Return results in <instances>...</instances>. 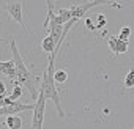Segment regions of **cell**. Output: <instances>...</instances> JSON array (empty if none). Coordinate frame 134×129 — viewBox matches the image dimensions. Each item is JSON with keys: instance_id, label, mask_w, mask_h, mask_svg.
<instances>
[{"instance_id": "obj_13", "label": "cell", "mask_w": 134, "mask_h": 129, "mask_svg": "<svg viewBox=\"0 0 134 129\" xmlns=\"http://www.w3.org/2000/svg\"><path fill=\"white\" fill-rule=\"evenodd\" d=\"M129 36H131V27H128V25L121 27V30L118 33V38L121 41H129Z\"/></svg>"}, {"instance_id": "obj_9", "label": "cell", "mask_w": 134, "mask_h": 129, "mask_svg": "<svg viewBox=\"0 0 134 129\" xmlns=\"http://www.w3.org/2000/svg\"><path fill=\"white\" fill-rule=\"evenodd\" d=\"M41 49H43L46 54H49V55H52V54L57 55V44L54 43V39H52L49 35L41 41Z\"/></svg>"}, {"instance_id": "obj_17", "label": "cell", "mask_w": 134, "mask_h": 129, "mask_svg": "<svg viewBox=\"0 0 134 129\" xmlns=\"http://www.w3.org/2000/svg\"><path fill=\"white\" fill-rule=\"evenodd\" d=\"M0 43H8L7 39H3V38H0Z\"/></svg>"}, {"instance_id": "obj_1", "label": "cell", "mask_w": 134, "mask_h": 129, "mask_svg": "<svg viewBox=\"0 0 134 129\" xmlns=\"http://www.w3.org/2000/svg\"><path fill=\"white\" fill-rule=\"evenodd\" d=\"M10 49H11V54H13V60L16 63V80H14V84H19V85L25 87L29 90V93H30V98L33 101H36L38 95H40L38 84H41L43 77H36L35 74L30 73V69L27 68V64L22 60V55L18 50V46H16L14 39L10 41Z\"/></svg>"}, {"instance_id": "obj_8", "label": "cell", "mask_w": 134, "mask_h": 129, "mask_svg": "<svg viewBox=\"0 0 134 129\" xmlns=\"http://www.w3.org/2000/svg\"><path fill=\"white\" fill-rule=\"evenodd\" d=\"M5 124H7L8 129H22L24 121H22V118L16 113V115H10V116H7V118H5Z\"/></svg>"}, {"instance_id": "obj_16", "label": "cell", "mask_w": 134, "mask_h": 129, "mask_svg": "<svg viewBox=\"0 0 134 129\" xmlns=\"http://www.w3.org/2000/svg\"><path fill=\"white\" fill-rule=\"evenodd\" d=\"M0 95H7V87L3 82H0Z\"/></svg>"}, {"instance_id": "obj_11", "label": "cell", "mask_w": 134, "mask_h": 129, "mask_svg": "<svg viewBox=\"0 0 134 129\" xmlns=\"http://www.w3.org/2000/svg\"><path fill=\"white\" fill-rule=\"evenodd\" d=\"M123 85H125L126 88H132V87H134V69H129V71H128V74L125 76Z\"/></svg>"}, {"instance_id": "obj_3", "label": "cell", "mask_w": 134, "mask_h": 129, "mask_svg": "<svg viewBox=\"0 0 134 129\" xmlns=\"http://www.w3.org/2000/svg\"><path fill=\"white\" fill-rule=\"evenodd\" d=\"M99 5H110L114 8H123L125 5H120L117 0H88V2H84L81 5H73L71 11H73V19L79 21L81 17L85 16V13H88L92 8L99 7Z\"/></svg>"}, {"instance_id": "obj_12", "label": "cell", "mask_w": 134, "mask_h": 129, "mask_svg": "<svg viewBox=\"0 0 134 129\" xmlns=\"http://www.w3.org/2000/svg\"><path fill=\"white\" fill-rule=\"evenodd\" d=\"M22 96V85H19V84H14V90H13V93L8 96L11 101H19V98Z\"/></svg>"}, {"instance_id": "obj_2", "label": "cell", "mask_w": 134, "mask_h": 129, "mask_svg": "<svg viewBox=\"0 0 134 129\" xmlns=\"http://www.w3.org/2000/svg\"><path fill=\"white\" fill-rule=\"evenodd\" d=\"M55 54L49 55V63H47V68L43 74V79H41V84H40V88L43 90L46 99L52 101L55 109H57V113L60 118H65V110H63V105H62V101H60V93L57 90V82L54 79V73H55Z\"/></svg>"}, {"instance_id": "obj_7", "label": "cell", "mask_w": 134, "mask_h": 129, "mask_svg": "<svg viewBox=\"0 0 134 129\" xmlns=\"http://www.w3.org/2000/svg\"><path fill=\"white\" fill-rule=\"evenodd\" d=\"M0 74H5L7 77H10L14 82L16 80V63H14V60L0 61Z\"/></svg>"}, {"instance_id": "obj_14", "label": "cell", "mask_w": 134, "mask_h": 129, "mask_svg": "<svg viewBox=\"0 0 134 129\" xmlns=\"http://www.w3.org/2000/svg\"><path fill=\"white\" fill-rule=\"evenodd\" d=\"M95 17H96V21H98V28H101V27L106 25V17H104V14H98V16H95Z\"/></svg>"}, {"instance_id": "obj_15", "label": "cell", "mask_w": 134, "mask_h": 129, "mask_svg": "<svg viewBox=\"0 0 134 129\" xmlns=\"http://www.w3.org/2000/svg\"><path fill=\"white\" fill-rule=\"evenodd\" d=\"M85 25H87L90 30H95V28H96V27L93 25V22H92V19H90V17H87V19H85Z\"/></svg>"}, {"instance_id": "obj_10", "label": "cell", "mask_w": 134, "mask_h": 129, "mask_svg": "<svg viewBox=\"0 0 134 129\" xmlns=\"http://www.w3.org/2000/svg\"><path fill=\"white\" fill-rule=\"evenodd\" d=\"M54 79H55L57 84H65L66 80H68V73H66L65 69H55Z\"/></svg>"}, {"instance_id": "obj_5", "label": "cell", "mask_w": 134, "mask_h": 129, "mask_svg": "<svg viewBox=\"0 0 134 129\" xmlns=\"http://www.w3.org/2000/svg\"><path fill=\"white\" fill-rule=\"evenodd\" d=\"M5 10H7V13L10 14V17L22 27V30L29 32L27 27H25V24H24V17H22V3H19V2L10 3V2H8V3L5 5Z\"/></svg>"}, {"instance_id": "obj_4", "label": "cell", "mask_w": 134, "mask_h": 129, "mask_svg": "<svg viewBox=\"0 0 134 129\" xmlns=\"http://www.w3.org/2000/svg\"><path fill=\"white\" fill-rule=\"evenodd\" d=\"M44 113H46V96H44L43 90L40 88L38 99L35 101V109H33V115H32V126H30V129H43Z\"/></svg>"}, {"instance_id": "obj_6", "label": "cell", "mask_w": 134, "mask_h": 129, "mask_svg": "<svg viewBox=\"0 0 134 129\" xmlns=\"http://www.w3.org/2000/svg\"><path fill=\"white\" fill-rule=\"evenodd\" d=\"M107 44H109V49L112 50V54H115V55H121V54H126L128 52V41H121L118 36H110L109 38V41H107Z\"/></svg>"}]
</instances>
